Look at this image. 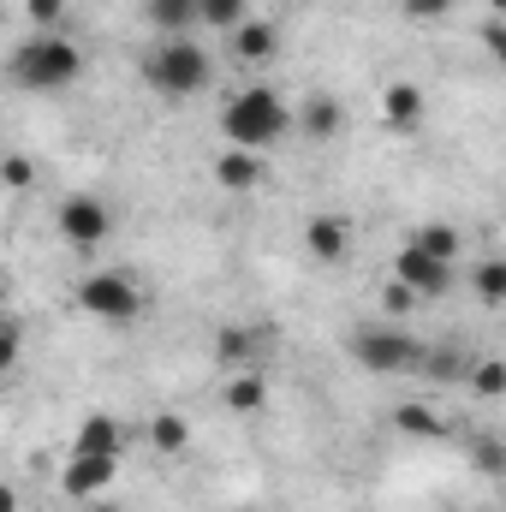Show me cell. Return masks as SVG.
I'll return each mask as SVG.
<instances>
[{
  "mask_svg": "<svg viewBox=\"0 0 506 512\" xmlns=\"http://www.w3.org/2000/svg\"><path fill=\"white\" fill-rule=\"evenodd\" d=\"M286 126H298V114L286 108V96L280 90H268V84H251V90H239L227 108H221V137L233 143V149H268V143H280Z\"/></svg>",
  "mask_w": 506,
  "mask_h": 512,
  "instance_id": "obj_1",
  "label": "cell"
},
{
  "mask_svg": "<svg viewBox=\"0 0 506 512\" xmlns=\"http://www.w3.org/2000/svg\"><path fill=\"white\" fill-rule=\"evenodd\" d=\"M12 78L24 90H66L84 78V48L66 42L60 30H36L30 42L12 48Z\"/></svg>",
  "mask_w": 506,
  "mask_h": 512,
  "instance_id": "obj_2",
  "label": "cell"
},
{
  "mask_svg": "<svg viewBox=\"0 0 506 512\" xmlns=\"http://www.w3.org/2000/svg\"><path fill=\"white\" fill-rule=\"evenodd\" d=\"M209 78H215V60L191 36H167L161 48L143 54V84L161 96H197V90H209Z\"/></svg>",
  "mask_w": 506,
  "mask_h": 512,
  "instance_id": "obj_3",
  "label": "cell"
},
{
  "mask_svg": "<svg viewBox=\"0 0 506 512\" xmlns=\"http://www.w3.org/2000/svg\"><path fill=\"white\" fill-rule=\"evenodd\" d=\"M78 310H90L96 322H137L149 310V298L126 268H96L78 280Z\"/></svg>",
  "mask_w": 506,
  "mask_h": 512,
  "instance_id": "obj_4",
  "label": "cell"
},
{
  "mask_svg": "<svg viewBox=\"0 0 506 512\" xmlns=\"http://www.w3.org/2000/svg\"><path fill=\"white\" fill-rule=\"evenodd\" d=\"M346 352H352L370 376H399V370H417V364H423V346H417L411 334H399V328H358V334L346 340Z\"/></svg>",
  "mask_w": 506,
  "mask_h": 512,
  "instance_id": "obj_5",
  "label": "cell"
},
{
  "mask_svg": "<svg viewBox=\"0 0 506 512\" xmlns=\"http://www.w3.org/2000/svg\"><path fill=\"white\" fill-rule=\"evenodd\" d=\"M54 227H60V239H66L72 251H102V245H108V233H114V215H108V203H102V197L72 191V197H60Z\"/></svg>",
  "mask_w": 506,
  "mask_h": 512,
  "instance_id": "obj_6",
  "label": "cell"
},
{
  "mask_svg": "<svg viewBox=\"0 0 506 512\" xmlns=\"http://www.w3.org/2000/svg\"><path fill=\"white\" fill-rule=\"evenodd\" d=\"M393 274L429 304V298H447L453 292V262H441V256H429L423 245H399V256H393Z\"/></svg>",
  "mask_w": 506,
  "mask_h": 512,
  "instance_id": "obj_7",
  "label": "cell"
},
{
  "mask_svg": "<svg viewBox=\"0 0 506 512\" xmlns=\"http://www.w3.org/2000/svg\"><path fill=\"white\" fill-rule=\"evenodd\" d=\"M120 477V459H102V453H72L66 471H60V495L72 501H102Z\"/></svg>",
  "mask_w": 506,
  "mask_h": 512,
  "instance_id": "obj_8",
  "label": "cell"
},
{
  "mask_svg": "<svg viewBox=\"0 0 506 512\" xmlns=\"http://www.w3.org/2000/svg\"><path fill=\"white\" fill-rule=\"evenodd\" d=\"M304 251H310V262H322V268H340L352 256V221L334 215V209H316L304 221Z\"/></svg>",
  "mask_w": 506,
  "mask_h": 512,
  "instance_id": "obj_9",
  "label": "cell"
},
{
  "mask_svg": "<svg viewBox=\"0 0 506 512\" xmlns=\"http://www.w3.org/2000/svg\"><path fill=\"white\" fill-rule=\"evenodd\" d=\"M393 429H399L405 441H447V435H453V423H447L429 399H399V405H393Z\"/></svg>",
  "mask_w": 506,
  "mask_h": 512,
  "instance_id": "obj_10",
  "label": "cell"
},
{
  "mask_svg": "<svg viewBox=\"0 0 506 512\" xmlns=\"http://www.w3.org/2000/svg\"><path fill=\"white\" fill-rule=\"evenodd\" d=\"M262 173H268V167H262V155H256V149H233V143H227V149L215 155V185H221V191H233V197L256 191V185H262Z\"/></svg>",
  "mask_w": 506,
  "mask_h": 512,
  "instance_id": "obj_11",
  "label": "cell"
},
{
  "mask_svg": "<svg viewBox=\"0 0 506 512\" xmlns=\"http://www.w3.org/2000/svg\"><path fill=\"white\" fill-rule=\"evenodd\" d=\"M381 120H387L393 131H417L423 120H429V96H423L417 84H405V78H399V84H387V90H381Z\"/></svg>",
  "mask_w": 506,
  "mask_h": 512,
  "instance_id": "obj_12",
  "label": "cell"
},
{
  "mask_svg": "<svg viewBox=\"0 0 506 512\" xmlns=\"http://www.w3.org/2000/svg\"><path fill=\"white\" fill-rule=\"evenodd\" d=\"M72 453H102V459H120V453H126V429H120V417L90 411V417L78 423V435H72Z\"/></svg>",
  "mask_w": 506,
  "mask_h": 512,
  "instance_id": "obj_13",
  "label": "cell"
},
{
  "mask_svg": "<svg viewBox=\"0 0 506 512\" xmlns=\"http://www.w3.org/2000/svg\"><path fill=\"white\" fill-rule=\"evenodd\" d=\"M262 328H245V322H227V328H215V364L221 370H251V358L262 352Z\"/></svg>",
  "mask_w": 506,
  "mask_h": 512,
  "instance_id": "obj_14",
  "label": "cell"
},
{
  "mask_svg": "<svg viewBox=\"0 0 506 512\" xmlns=\"http://www.w3.org/2000/svg\"><path fill=\"white\" fill-rule=\"evenodd\" d=\"M280 54V30L268 24V18H245L239 30H233V60L239 66H268Z\"/></svg>",
  "mask_w": 506,
  "mask_h": 512,
  "instance_id": "obj_15",
  "label": "cell"
},
{
  "mask_svg": "<svg viewBox=\"0 0 506 512\" xmlns=\"http://www.w3.org/2000/svg\"><path fill=\"white\" fill-rule=\"evenodd\" d=\"M143 441H149L161 459H185V453H191V423H185L179 411H155L149 429H143Z\"/></svg>",
  "mask_w": 506,
  "mask_h": 512,
  "instance_id": "obj_16",
  "label": "cell"
},
{
  "mask_svg": "<svg viewBox=\"0 0 506 512\" xmlns=\"http://www.w3.org/2000/svg\"><path fill=\"white\" fill-rule=\"evenodd\" d=\"M221 405H227L233 417H256V411L268 405V382H262L256 370H233L227 387H221Z\"/></svg>",
  "mask_w": 506,
  "mask_h": 512,
  "instance_id": "obj_17",
  "label": "cell"
},
{
  "mask_svg": "<svg viewBox=\"0 0 506 512\" xmlns=\"http://www.w3.org/2000/svg\"><path fill=\"white\" fill-rule=\"evenodd\" d=\"M298 126H304V137L328 143V137H340V126H346V108H340L334 96H310V102L298 108Z\"/></svg>",
  "mask_w": 506,
  "mask_h": 512,
  "instance_id": "obj_18",
  "label": "cell"
},
{
  "mask_svg": "<svg viewBox=\"0 0 506 512\" xmlns=\"http://www.w3.org/2000/svg\"><path fill=\"white\" fill-rule=\"evenodd\" d=\"M143 18L161 36H191V24H203L197 18V0H143Z\"/></svg>",
  "mask_w": 506,
  "mask_h": 512,
  "instance_id": "obj_19",
  "label": "cell"
},
{
  "mask_svg": "<svg viewBox=\"0 0 506 512\" xmlns=\"http://www.w3.org/2000/svg\"><path fill=\"white\" fill-rule=\"evenodd\" d=\"M471 292H477V304L501 310L506 304V256H477V268H471Z\"/></svg>",
  "mask_w": 506,
  "mask_h": 512,
  "instance_id": "obj_20",
  "label": "cell"
},
{
  "mask_svg": "<svg viewBox=\"0 0 506 512\" xmlns=\"http://www.w3.org/2000/svg\"><path fill=\"white\" fill-rule=\"evenodd\" d=\"M411 245H423V251H429V256H441V262H459V251H465L459 227H447V221H423V227L411 233Z\"/></svg>",
  "mask_w": 506,
  "mask_h": 512,
  "instance_id": "obj_21",
  "label": "cell"
},
{
  "mask_svg": "<svg viewBox=\"0 0 506 512\" xmlns=\"http://www.w3.org/2000/svg\"><path fill=\"white\" fill-rule=\"evenodd\" d=\"M197 18L209 24V30H239L245 18H251V0H197Z\"/></svg>",
  "mask_w": 506,
  "mask_h": 512,
  "instance_id": "obj_22",
  "label": "cell"
},
{
  "mask_svg": "<svg viewBox=\"0 0 506 512\" xmlns=\"http://www.w3.org/2000/svg\"><path fill=\"white\" fill-rule=\"evenodd\" d=\"M465 382H471L477 399H506V358H477L465 370Z\"/></svg>",
  "mask_w": 506,
  "mask_h": 512,
  "instance_id": "obj_23",
  "label": "cell"
},
{
  "mask_svg": "<svg viewBox=\"0 0 506 512\" xmlns=\"http://www.w3.org/2000/svg\"><path fill=\"white\" fill-rule=\"evenodd\" d=\"M471 465L483 471V477H506V441L501 435H471Z\"/></svg>",
  "mask_w": 506,
  "mask_h": 512,
  "instance_id": "obj_24",
  "label": "cell"
},
{
  "mask_svg": "<svg viewBox=\"0 0 506 512\" xmlns=\"http://www.w3.org/2000/svg\"><path fill=\"white\" fill-rule=\"evenodd\" d=\"M417 304H423V298H417V292H411V286H405L399 274H393V280L381 286V310H387V316H411Z\"/></svg>",
  "mask_w": 506,
  "mask_h": 512,
  "instance_id": "obj_25",
  "label": "cell"
},
{
  "mask_svg": "<svg viewBox=\"0 0 506 512\" xmlns=\"http://www.w3.org/2000/svg\"><path fill=\"white\" fill-rule=\"evenodd\" d=\"M453 6H459V0H399V12H405L411 24H441Z\"/></svg>",
  "mask_w": 506,
  "mask_h": 512,
  "instance_id": "obj_26",
  "label": "cell"
},
{
  "mask_svg": "<svg viewBox=\"0 0 506 512\" xmlns=\"http://www.w3.org/2000/svg\"><path fill=\"white\" fill-rule=\"evenodd\" d=\"M24 12L36 18V30H54L66 18V0H24Z\"/></svg>",
  "mask_w": 506,
  "mask_h": 512,
  "instance_id": "obj_27",
  "label": "cell"
},
{
  "mask_svg": "<svg viewBox=\"0 0 506 512\" xmlns=\"http://www.w3.org/2000/svg\"><path fill=\"white\" fill-rule=\"evenodd\" d=\"M30 179H36L30 155H6V191H30Z\"/></svg>",
  "mask_w": 506,
  "mask_h": 512,
  "instance_id": "obj_28",
  "label": "cell"
},
{
  "mask_svg": "<svg viewBox=\"0 0 506 512\" xmlns=\"http://www.w3.org/2000/svg\"><path fill=\"white\" fill-rule=\"evenodd\" d=\"M18 346H24V328H18V316H6V334H0V364L6 370L18 364Z\"/></svg>",
  "mask_w": 506,
  "mask_h": 512,
  "instance_id": "obj_29",
  "label": "cell"
},
{
  "mask_svg": "<svg viewBox=\"0 0 506 512\" xmlns=\"http://www.w3.org/2000/svg\"><path fill=\"white\" fill-rule=\"evenodd\" d=\"M483 48L501 60V72H506V18H489V24H483Z\"/></svg>",
  "mask_w": 506,
  "mask_h": 512,
  "instance_id": "obj_30",
  "label": "cell"
},
{
  "mask_svg": "<svg viewBox=\"0 0 506 512\" xmlns=\"http://www.w3.org/2000/svg\"><path fill=\"white\" fill-rule=\"evenodd\" d=\"M90 512H126V507H114V501H90Z\"/></svg>",
  "mask_w": 506,
  "mask_h": 512,
  "instance_id": "obj_31",
  "label": "cell"
},
{
  "mask_svg": "<svg viewBox=\"0 0 506 512\" xmlns=\"http://www.w3.org/2000/svg\"><path fill=\"white\" fill-rule=\"evenodd\" d=\"M489 12H495V18H506V0H489Z\"/></svg>",
  "mask_w": 506,
  "mask_h": 512,
  "instance_id": "obj_32",
  "label": "cell"
},
{
  "mask_svg": "<svg viewBox=\"0 0 506 512\" xmlns=\"http://www.w3.org/2000/svg\"><path fill=\"white\" fill-rule=\"evenodd\" d=\"M239 512H256V507H239Z\"/></svg>",
  "mask_w": 506,
  "mask_h": 512,
  "instance_id": "obj_33",
  "label": "cell"
}]
</instances>
